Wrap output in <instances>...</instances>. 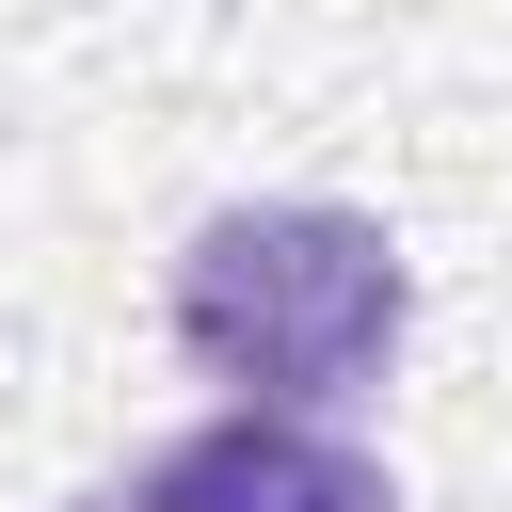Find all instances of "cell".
Returning <instances> with one entry per match:
<instances>
[{
    "label": "cell",
    "mask_w": 512,
    "mask_h": 512,
    "mask_svg": "<svg viewBox=\"0 0 512 512\" xmlns=\"http://www.w3.org/2000/svg\"><path fill=\"white\" fill-rule=\"evenodd\" d=\"M160 320H176V352L224 384V416H304V432H336V416L400 368L416 272H400V240H384L368 208H336V192H256V208H208V224L176 240Z\"/></svg>",
    "instance_id": "6da1fadb"
},
{
    "label": "cell",
    "mask_w": 512,
    "mask_h": 512,
    "mask_svg": "<svg viewBox=\"0 0 512 512\" xmlns=\"http://www.w3.org/2000/svg\"><path fill=\"white\" fill-rule=\"evenodd\" d=\"M64 512H144V496H128V480H96V496H64Z\"/></svg>",
    "instance_id": "3957f363"
},
{
    "label": "cell",
    "mask_w": 512,
    "mask_h": 512,
    "mask_svg": "<svg viewBox=\"0 0 512 512\" xmlns=\"http://www.w3.org/2000/svg\"><path fill=\"white\" fill-rule=\"evenodd\" d=\"M128 496L144 512H400V480L352 432H304V416H192Z\"/></svg>",
    "instance_id": "7a4b0ae2"
}]
</instances>
